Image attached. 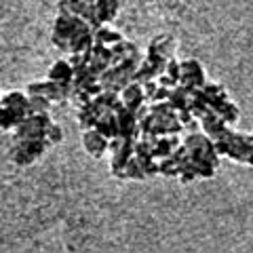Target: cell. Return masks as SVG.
<instances>
[{
	"mask_svg": "<svg viewBox=\"0 0 253 253\" xmlns=\"http://www.w3.org/2000/svg\"><path fill=\"white\" fill-rule=\"evenodd\" d=\"M44 144V139H17L15 146L9 150V156L15 165H32L42 156Z\"/></svg>",
	"mask_w": 253,
	"mask_h": 253,
	"instance_id": "obj_1",
	"label": "cell"
},
{
	"mask_svg": "<svg viewBox=\"0 0 253 253\" xmlns=\"http://www.w3.org/2000/svg\"><path fill=\"white\" fill-rule=\"evenodd\" d=\"M179 84L186 89H203L207 81H205V70L196 59H188L181 61V72H179Z\"/></svg>",
	"mask_w": 253,
	"mask_h": 253,
	"instance_id": "obj_2",
	"label": "cell"
},
{
	"mask_svg": "<svg viewBox=\"0 0 253 253\" xmlns=\"http://www.w3.org/2000/svg\"><path fill=\"white\" fill-rule=\"evenodd\" d=\"M83 141H84V150H86V152H89L93 158H99V156L108 150V146H110V144H108V137H106L101 131L95 129V126H93L91 131L84 133Z\"/></svg>",
	"mask_w": 253,
	"mask_h": 253,
	"instance_id": "obj_3",
	"label": "cell"
},
{
	"mask_svg": "<svg viewBox=\"0 0 253 253\" xmlns=\"http://www.w3.org/2000/svg\"><path fill=\"white\" fill-rule=\"evenodd\" d=\"M0 104L6 106V108H11L13 112H17L21 118H26L30 112V97L26 93H21V91H11L9 95H4L2 99H0Z\"/></svg>",
	"mask_w": 253,
	"mask_h": 253,
	"instance_id": "obj_4",
	"label": "cell"
},
{
	"mask_svg": "<svg viewBox=\"0 0 253 253\" xmlns=\"http://www.w3.org/2000/svg\"><path fill=\"white\" fill-rule=\"evenodd\" d=\"M49 81L53 83H59V84H70L74 81V66L72 61L68 59H59L55 61L51 70H49Z\"/></svg>",
	"mask_w": 253,
	"mask_h": 253,
	"instance_id": "obj_5",
	"label": "cell"
},
{
	"mask_svg": "<svg viewBox=\"0 0 253 253\" xmlns=\"http://www.w3.org/2000/svg\"><path fill=\"white\" fill-rule=\"evenodd\" d=\"M144 99H146V95H144V84L141 83H133V84H126L125 86V91H123V104L126 108H131V110H137L144 106Z\"/></svg>",
	"mask_w": 253,
	"mask_h": 253,
	"instance_id": "obj_6",
	"label": "cell"
},
{
	"mask_svg": "<svg viewBox=\"0 0 253 253\" xmlns=\"http://www.w3.org/2000/svg\"><path fill=\"white\" fill-rule=\"evenodd\" d=\"M21 121H23V118L17 112H13L11 108H6V106L0 104V129H2V131L15 129V126H17Z\"/></svg>",
	"mask_w": 253,
	"mask_h": 253,
	"instance_id": "obj_7",
	"label": "cell"
},
{
	"mask_svg": "<svg viewBox=\"0 0 253 253\" xmlns=\"http://www.w3.org/2000/svg\"><path fill=\"white\" fill-rule=\"evenodd\" d=\"M53 101L44 95H30V112L34 114H49Z\"/></svg>",
	"mask_w": 253,
	"mask_h": 253,
	"instance_id": "obj_8",
	"label": "cell"
}]
</instances>
